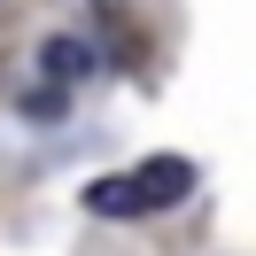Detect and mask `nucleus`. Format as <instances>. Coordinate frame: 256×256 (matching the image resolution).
Masks as SVG:
<instances>
[{"label": "nucleus", "mask_w": 256, "mask_h": 256, "mask_svg": "<svg viewBox=\"0 0 256 256\" xmlns=\"http://www.w3.org/2000/svg\"><path fill=\"white\" fill-rule=\"evenodd\" d=\"M132 178H140L148 210H171V202H186V194H194V163H186V156H148Z\"/></svg>", "instance_id": "obj_1"}, {"label": "nucleus", "mask_w": 256, "mask_h": 256, "mask_svg": "<svg viewBox=\"0 0 256 256\" xmlns=\"http://www.w3.org/2000/svg\"><path fill=\"white\" fill-rule=\"evenodd\" d=\"M39 70H47L54 86H78L86 70H94V47H86V39H70V32H62V39H47V47H39Z\"/></svg>", "instance_id": "obj_2"}, {"label": "nucleus", "mask_w": 256, "mask_h": 256, "mask_svg": "<svg viewBox=\"0 0 256 256\" xmlns=\"http://www.w3.org/2000/svg\"><path fill=\"white\" fill-rule=\"evenodd\" d=\"M86 202H94L101 218H140L148 194H140V178H94V194H86Z\"/></svg>", "instance_id": "obj_3"}]
</instances>
